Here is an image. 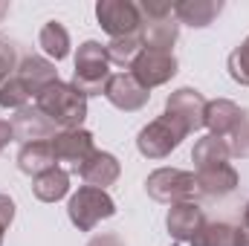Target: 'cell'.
<instances>
[{"mask_svg":"<svg viewBox=\"0 0 249 246\" xmlns=\"http://www.w3.org/2000/svg\"><path fill=\"white\" fill-rule=\"evenodd\" d=\"M18 47L12 41H0V84L18 72Z\"/></svg>","mask_w":249,"mask_h":246,"instance_id":"obj_27","label":"cell"},{"mask_svg":"<svg viewBox=\"0 0 249 246\" xmlns=\"http://www.w3.org/2000/svg\"><path fill=\"white\" fill-rule=\"evenodd\" d=\"M3 232H6V229H3V226H0V246H3Z\"/></svg>","mask_w":249,"mask_h":246,"instance_id":"obj_35","label":"cell"},{"mask_svg":"<svg viewBox=\"0 0 249 246\" xmlns=\"http://www.w3.org/2000/svg\"><path fill=\"white\" fill-rule=\"evenodd\" d=\"M165 116L177 124L183 133H194L203 127V116H206V99L200 90L194 87H180L165 99Z\"/></svg>","mask_w":249,"mask_h":246,"instance_id":"obj_9","label":"cell"},{"mask_svg":"<svg viewBox=\"0 0 249 246\" xmlns=\"http://www.w3.org/2000/svg\"><path fill=\"white\" fill-rule=\"evenodd\" d=\"M12 130H15V142H20V145H29V142H50V139H55V133H58V127L50 122L35 105L15 113Z\"/></svg>","mask_w":249,"mask_h":246,"instance_id":"obj_13","label":"cell"},{"mask_svg":"<svg viewBox=\"0 0 249 246\" xmlns=\"http://www.w3.org/2000/svg\"><path fill=\"white\" fill-rule=\"evenodd\" d=\"M113 214H116L113 197L93 185H81L67 203V217L78 232H93L102 220H110Z\"/></svg>","mask_w":249,"mask_h":246,"instance_id":"obj_4","label":"cell"},{"mask_svg":"<svg viewBox=\"0 0 249 246\" xmlns=\"http://www.w3.org/2000/svg\"><path fill=\"white\" fill-rule=\"evenodd\" d=\"M142 47H145L142 32H136V35H124V38H110L105 44V53H107V61L110 64H119L124 70H130V64L142 53Z\"/></svg>","mask_w":249,"mask_h":246,"instance_id":"obj_23","label":"cell"},{"mask_svg":"<svg viewBox=\"0 0 249 246\" xmlns=\"http://www.w3.org/2000/svg\"><path fill=\"white\" fill-rule=\"evenodd\" d=\"M6 15H9V3H6V0H0V20H3Z\"/></svg>","mask_w":249,"mask_h":246,"instance_id":"obj_32","label":"cell"},{"mask_svg":"<svg viewBox=\"0 0 249 246\" xmlns=\"http://www.w3.org/2000/svg\"><path fill=\"white\" fill-rule=\"evenodd\" d=\"M32 194L41 200V203H58L70 194V171L55 165L38 177H32Z\"/></svg>","mask_w":249,"mask_h":246,"instance_id":"obj_19","label":"cell"},{"mask_svg":"<svg viewBox=\"0 0 249 246\" xmlns=\"http://www.w3.org/2000/svg\"><path fill=\"white\" fill-rule=\"evenodd\" d=\"M194 180H197V194H206V197H229L238 188V171H235V165L220 162V165L197 168Z\"/></svg>","mask_w":249,"mask_h":246,"instance_id":"obj_16","label":"cell"},{"mask_svg":"<svg viewBox=\"0 0 249 246\" xmlns=\"http://www.w3.org/2000/svg\"><path fill=\"white\" fill-rule=\"evenodd\" d=\"M32 99H35V96L29 93V87L23 84V78H20L18 72L0 84V107H3V110H15V113H18V110L29 107Z\"/></svg>","mask_w":249,"mask_h":246,"instance_id":"obj_25","label":"cell"},{"mask_svg":"<svg viewBox=\"0 0 249 246\" xmlns=\"http://www.w3.org/2000/svg\"><path fill=\"white\" fill-rule=\"evenodd\" d=\"M241 226H247L249 229V203H247V209H244V223H241Z\"/></svg>","mask_w":249,"mask_h":246,"instance_id":"obj_33","label":"cell"},{"mask_svg":"<svg viewBox=\"0 0 249 246\" xmlns=\"http://www.w3.org/2000/svg\"><path fill=\"white\" fill-rule=\"evenodd\" d=\"M220 12H223L220 0H180V3H174V18L186 26H194V29L212 26Z\"/></svg>","mask_w":249,"mask_h":246,"instance_id":"obj_18","label":"cell"},{"mask_svg":"<svg viewBox=\"0 0 249 246\" xmlns=\"http://www.w3.org/2000/svg\"><path fill=\"white\" fill-rule=\"evenodd\" d=\"M232 151L223 139L217 136H203L194 142V151H191V159H194V168H209V165H220V162H229Z\"/></svg>","mask_w":249,"mask_h":246,"instance_id":"obj_22","label":"cell"},{"mask_svg":"<svg viewBox=\"0 0 249 246\" xmlns=\"http://www.w3.org/2000/svg\"><path fill=\"white\" fill-rule=\"evenodd\" d=\"M142 41L151 50L174 53V44L180 38V20L174 18V3L168 0H142Z\"/></svg>","mask_w":249,"mask_h":246,"instance_id":"obj_3","label":"cell"},{"mask_svg":"<svg viewBox=\"0 0 249 246\" xmlns=\"http://www.w3.org/2000/svg\"><path fill=\"white\" fill-rule=\"evenodd\" d=\"M50 145H53V154H55L58 165L64 162L70 174H78L81 165H84V162L90 159V154L96 151V139H93V133L84 130V127L58 130L55 139H50Z\"/></svg>","mask_w":249,"mask_h":246,"instance_id":"obj_10","label":"cell"},{"mask_svg":"<svg viewBox=\"0 0 249 246\" xmlns=\"http://www.w3.org/2000/svg\"><path fill=\"white\" fill-rule=\"evenodd\" d=\"M105 99L124 113H136L151 102V90H145L130 72H113L105 87Z\"/></svg>","mask_w":249,"mask_h":246,"instance_id":"obj_12","label":"cell"},{"mask_svg":"<svg viewBox=\"0 0 249 246\" xmlns=\"http://www.w3.org/2000/svg\"><path fill=\"white\" fill-rule=\"evenodd\" d=\"M55 165H58V159H55L50 142H29V145H20V151H18V168L29 177H38Z\"/></svg>","mask_w":249,"mask_h":246,"instance_id":"obj_20","label":"cell"},{"mask_svg":"<svg viewBox=\"0 0 249 246\" xmlns=\"http://www.w3.org/2000/svg\"><path fill=\"white\" fill-rule=\"evenodd\" d=\"M235 246H249V229L247 226H235Z\"/></svg>","mask_w":249,"mask_h":246,"instance_id":"obj_31","label":"cell"},{"mask_svg":"<svg viewBox=\"0 0 249 246\" xmlns=\"http://www.w3.org/2000/svg\"><path fill=\"white\" fill-rule=\"evenodd\" d=\"M119 174H122L119 159L113 154H107V151H99V148L90 154V159L78 171V177L84 180V185H93V188H102V191H107V185L116 183Z\"/></svg>","mask_w":249,"mask_h":246,"instance_id":"obj_15","label":"cell"},{"mask_svg":"<svg viewBox=\"0 0 249 246\" xmlns=\"http://www.w3.org/2000/svg\"><path fill=\"white\" fill-rule=\"evenodd\" d=\"M12 220H15V200L9 194H0V226L9 229Z\"/></svg>","mask_w":249,"mask_h":246,"instance_id":"obj_28","label":"cell"},{"mask_svg":"<svg viewBox=\"0 0 249 246\" xmlns=\"http://www.w3.org/2000/svg\"><path fill=\"white\" fill-rule=\"evenodd\" d=\"M241 47H244V50H247V53H249V38H247V41H244V44H241Z\"/></svg>","mask_w":249,"mask_h":246,"instance_id":"obj_34","label":"cell"},{"mask_svg":"<svg viewBox=\"0 0 249 246\" xmlns=\"http://www.w3.org/2000/svg\"><path fill=\"white\" fill-rule=\"evenodd\" d=\"M145 191L151 200L165 203V206L188 203L197 197V180L191 171H183V168H157L148 174Z\"/></svg>","mask_w":249,"mask_h":246,"instance_id":"obj_5","label":"cell"},{"mask_svg":"<svg viewBox=\"0 0 249 246\" xmlns=\"http://www.w3.org/2000/svg\"><path fill=\"white\" fill-rule=\"evenodd\" d=\"M9 142H15V130H12V122L0 119V151H3Z\"/></svg>","mask_w":249,"mask_h":246,"instance_id":"obj_30","label":"cell"},{"mask_svg":"<svg viewBox=\"0 0 249 246\" xmlns=\"http://www.w3.org/2000/svg\"><path fill=\"white\" fill-rule=\"evenodd\" d=\"M203 223H206V214H203V209H200L194 200H188V203H174V206L168 209V214H165V229H168V235H171L177 244H188V241L203 229Z\"/></svg>","mask_w":249,"mask_h":246,"instance_id":"obj_14","label":"cell"},{"mask_svg":"<svg viewBox=\"0 0 249 246\" xmlns=\"http://www.w3.org/2000/svg\"><path fill=\"white\" fill-rule=\"evenodd\" d=\"M191 246H235V226L226 220H206L203 229L188 241Z\"/></svg>","mask_w":249,"mask_h":246,"instance_id":"obj_24","label":"cell"},{"mask_svg":"<svg viewBox=\"0 0 249 246\" xmlns=\"http://www.w3.org/2000/svg\"><path fill=\"white\" fill-rule=\"evenodd\" d=\"M18 75L23 78V84L29 87L32 96H38L41 90H47L50 84L58 81L55 64L50 61V58H44V55H26V58H20V64H18Z\"/></svg>","mask_w":249,"mask_h":246,"instance_id":"obj_17","label":"cell"},{"mask_svg":"<svg viewBox=\"0 0 249 246\" xmlns=\"http://www.w3.org/2000/svg\"><path fill=\"white\" fill-rule=\"evenodd\" d=\"M226 70H229V75H232L235 84L249 87V53L244 50V47H235V50L229 53V58H226Z\"/></svg>","mask_w":249,"mask_h":246,"instance_id":"obj_26","label":"cell"},{"mask_svg":"<svg viewBox=\"0 0 249 246\" xmlns=\"http://www.w3.org/2000/svg\"><path fill=\"white\" fill-rule=\"evenodd\" d=\"M183 139H186V133L162 113L136 133V148L148 159H165V157H171V151L180 148Z\"/></svg>","mask_w":249,"mask_h":246,"instance_id":"obj_6","label":"cell"},{"mask_svg":"<svg viewBox=\"0 0 249 246\" xmlns=\"http://www.w3.org/2000/svg\"><path fill=\"white\" fill-rule=\"evenodd\" d=\"M38 47L50 61H64L70 55V32L58 20H47L38 32Z\"/></svg>","mask_w":249,"mask_h":246,"instance_id":"obj_21","label":"cell"},{"mask_svg":"<svg viewBox=\"0 0 249 246\" xmlns=\"http://www.w3.org/2000/svg\"><path fill=\"white\" fill-rule=\"evenodd\" d=\"M177 55L174 53H162V50H151V47H142V53L133 58L130 64V75L145 87V90H154V87H162L168 84L174 75H177Z\"/></svg>","mask_w":249,"mask_h":246,"instance_id":"obj_7","label":"cell"},{"mask_svg":"<svg viewBox=\"0 0 249 246\" xmlns=\"http://www.w3.org/2000/svg\"><path fill=\"white\" fill-rule=\"evenodd\" d=\"M35 107L58 130H75L87 119V99L67 81H55L35 96Z\"/></svg>","mask_w":249,"mask_h":246,"instance_id":"obj_1","label":"cell"},{"mask_svg":"<svg viewBox=\"0 0 249 246\" xmlns=\"http://www.w3.org/2000/svg\"><path fill=\"white\" fill-rule=\"evenodd\" d=\"M110 61H107V53H105V44L99 41H84L78 50H75V70H72V87L90 99V96H105V87H107V78H110Z\"/></svg>","mask_w":249,"mask_h":246,"instance_id":"obj_2","label":"cell"},{"mask_svg":"<svg viewBox=\"0 0 249 246\" xmlns=\"http://www.w3.org/2000/svg\"><path fill=\"white\" fill-rule=\"evenodd\" d=\"M87 246H127V244H124L122 235H116V232H105V235L90 238V244Z\"/></svg>","mask_w":249,"mask_h":246,"instance_id":"obj_29","label":"cell"},{"mask_svg":"<svg viewBox=\"0 0 249 246\" xmlns=\"http://www.w3.org/2000/svg\"><path fill=\"white\" fill-rule=\"evenodd\" d=\"M249 119V110H244L241 105L229 102V99H214L206 102V116H203V127H209L212 136L229 142L235 136V130Z\"/></svg>","mask_w":249,"mask_h":246,"instance_id":"obj_11","label":"cell"},{"mask_svg":"<svg viewBox=\"0 0 249 246\" xmlns=\"http://www.w3.org/2000/svg\"><path fill=\"white\" fill-rule=\"evenodd\" d=\"M96 20L110 38H124L142 32V12L133 0H99Z\"/></svg>","mask_w":249,"mask_h":246,"instance_id":"obj_8","label":"cell"}]
</instances>
